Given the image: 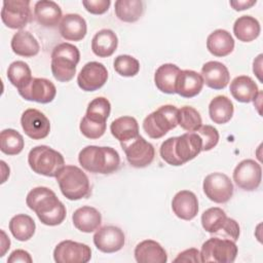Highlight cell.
Listing matches in <instances>:
<instances>
[{
	"mask_svg": "<svg viewBox=\"0 0 263 263\" xmlns=\"http://www.w3.org/2000/svg\"><path fill=\"white\" fill-rule=\"evenodd\" d=\"M233 112V103L226 96H217L210 102L209 115L215 123H227L232 118Z\"/></svg>",
	"mask_w": 263,
	"mask_h": 263,
	"instance_id": "1f68e13d",
	"label": "cell"
},
{
	"mask_svg": "<svg viewBox=\"0 0 263 263\" xmlns=\"http://www.w3.org/2000/svg\"><path fill=\"white\" fill-rule=\"evenodd\" d=\"M7 262L8 263H16V262L32 263L33 259L27 251H25V250H15L9 255V257L7 259Z\"/></svg>",
	"mask_w": 263,
	"mask_h": 263,
	"instance_id": "bcb514c9",
	"label": "cell"
},
{
	"mask_svg": "<svg viewBox=\"0 0 263 263\" xmlns=\"http://www.w3.org/2000/svg\"><path fill=\"white\" fill-rule=\"evenodd\" d=\"M114 7L116 16L125 23L137 22L144 12V3L141 0H117Z\"/></svg>",
	"mask_w": 263,
	"mask_h": 263,
	"instance_id": "e575fe53",
	"label": "cell"
},
{
	"mask_svg": "<svg viewBox=\"0 0 263 263\" xmlns=\"http://www.w3.org/2000/svg\"><path fill=\"white\" fill-rule=\"evenodd\" d=\"M195 133L199 136L201 140L202 151H210L217 146L220 136L216 127L205 124V125H201Z\"/></svg>",
	"mask_w": 263,
	"mask_h": 263,
	"instance_id": "60d3db41",
	"label": "cell"
},
{
	"mask_svg": "<svg viewBox=\"0 0 263 263\" xmlns=\"http://www.w3.org/2000/svg\"><path fill=\"white\" fill-rule=\"evenodd\" d=\"M23 136L13 128L3 129L0 134V150L6 155H16L24 149Z\"/></svg>",
	"mask_w": 263,
	"mask_h": 263,
	"instance_id": "d590c367",
	"label": "cell"
},
{
	"mask_svg": "<svg viewBox=\"0 0 263 263\" xmlns=\"http://www.w3.org/2000/svg\"><path fill=\"white\" fill-rule=\"evenodd\" d=\"M60 190L69 200L86 198L90 194V184L86 174L76 165H65L55 177Z\"/></svg>",
	"mask_w": 263,
	"mask_h": 263,
	"instance_id": "3957f363",
	"label": "cell"
},
{
	"mask_svg": "<svg viewBox=\"0 0 263 263\" xmlns=\"http://www.w3.org/2000/svg\"><path fill=\"white\" fill-rule=\"evenodd\" d=\"M17 91L25 100L40 104L52 102L57 95L54 84L46 78H32L26 86L17 89Z\"/></svg>",
	"mask_w": 263,
	"mask_h": 263,
	"instance_id": "9a60e30c",
	"label": "cell"
},
{
	"mask_svg": "<svg viewBox=\"0 0 263 263\" xmlns=\"http://www.w3.org/2000/svg\"><path fill=\"white\" fill-rule=\"evenodd\" d=\"M178 124L185 130L196 132L202 125V119L199 112L190 106L181 107L178 110Z\"/></svg>",
	"mask_w": 263,
	"mask_h": 263,
	"instance_id": "f35d334b",
	"label": "cell"
},
{
	"mask_svg": "<svg viewBox=\"0 0 263 263\" xmlns=\"http://www.w3.org/2000/svg\"><path fill=\"white\" fill-rule=\"evenodd\" d=\"M172 210L178 218L192 220L198 213V199L192 191L181 190L173 197Z\"/></svg>",
	"mask_w": 263,
	"mask_h": 263,
	"instance_id": "d6986e66",
	"label": "cell"
},
{
	"mask_svg": "<svg viewBox=\"0 0 263 263\" xmlns=\"http://www.w3.org/2000/svg\"><path fill=\"white\" fill-rule=\"evenodd\" d=\"M7 78L9 82L17 89L26 86L32 77V72L27 63L23 61L12 62L7 69Z\"/></svg>",
	"mask_w": 263,
	"mask_h": 263,
	"instance_id": "8d00e7d4",
	"label": "cell"
},
{
	"mask_svg": "<svg viewBox=\"0 0 263 263\" xmlns=\"http://www.w3.org/2000/svg\"><path fill=\"white\" fill-rule=\"evenodd\" d=\"M203 84V79L199 73L193 70H181L176 81V93L190 99L201 91Z\"/></svg>",
	"mask_w": 263,
	"mask_h": 263,
	"instance_id": "7402d4cb",
	"label": "cell"
},
{
	"mask_svg": "<svg viewBox=\"0 0 263 263\" xmlns=\"http://www.w3.org/2000/svg\"><path fill=\"white\" fill-rule=\"evenodd\" d=\"M237 246L235 241L214 236L202 243L200 257L201 262L231 263L237 256Z\"/></svg>",
	"mask_w": 263,
	"mask_h": 263,
	"instance_id": "ba28073f",
	"label": "cell"
},
{
	"mask_svg": "<svg viewBox=\"0 0 263 263\" xmlns=\"http://www.w3.org/2000/svg\"><path fill=\"white\" fill-rule=\"evenodd\" d=\"M106 127H107L106 123L91 121L85 116L81 119L80 125H79L81 134L87 139H92V140L101 138L105 134Z\"/></svg>",
	"mask_w": 263,
	"mask_h": 263,
	"instance_id": "b9f144b4",
	"label": "cell"
},
{
	"mask_svg": "<svg viewBox=\"0 0 263 263\" xmlns=\"http://www.w3.org/2000/svg\"><path fill=\"white\" fill-rule=\"evenodd\" d=\"M34 16L41 26L46 28H54L63 18L61 7L51 0L37 1L34 6Z\"/></svg>",
	"mask_w": 263,
	"mask_h": 263,
	"instance_id": "cb8c5ba5",
	"label": "cell"
},
{
	"mask_svg": "<svg viewBox=\"0 0 263 263\" xmlns=\"http://www.w3.org/2000/svg\"><path fill=\"white\" fill-rule=\"evenodd\" d=\"M90 258L91 250L87 245L70 239L61 241L53 250L57 263H86Z\"/></svg>",
	"mask_w": 263,
	"mask_h": 263,
	"instance_id": "7c38bea8",
	"label": "cell"
},
{
	"mask_svg": "<svg viewBox=\"0 0 263 263\" xmlns=\"http://www.w3.org/2000/svg\"><path fill=\"white\" fill-rule=\"evenodd\" d=\"M178 108L173 105L160 106L143 121V129L151 139H159L178 125Z\"/></svg>",
	"mask_w": 263,
	"mask_h": 263,
	"instance_id": "52a82bcc",
	"label": "cell"
},
{
	"mask_svg": "<svg viewBox=\"0 0 263 263\" xmlns=\"http://www.w3.org/2000/svg\"><path fill=\"white\" fill-rule=\"evenodd\" d=\"M181 69L175 64H163L157 68L154 74L156 87L164 93H176V81Z\"/></svg>",
	"mask_w": 263,
	"mask_h": 263,
	"instance_id": "f1b7e54d",
	"label": "cell"
},
{
	"mask_svg": "<svg viewBox=\"0 0 263 263\" xmlns=\"http://www.w3.org/2000/svg\"><path fill=\"white\" fill-rule=\"evenodd\" d=\"M93 243L103 253H115L123 248L125 236L123 231L116 226H104L97 229L93 235Z\"/></svg>",
	"mask_w": 263,
	"mask_h": 263,
	"instance_id": "e0dca14e",
	"label": "cell"
},
{
	"mask_svg": "<svg viewBox=\"0 0 263 263\" xmlns=\"http://www.w3.org/2000/svg\"><path fill=\"white\" fill-rule=\"evenodd\" d=\"M261 27L257 18L251 15L239 16L233 25V33L235 37L242 42H251L260 35Z\"/></svg>",
	"mask_w": 263,
	"mask_h": 263,
	"instance_id": "d6a6232c",
	"label": "cell"
},
{
	"mask_svg": "<svg viewBox=\"0 0 263 263\" xmlns=\"http://www.w3.org/2000/svg\"><path fill=\"white\" fill-rule=\"evenodd\" d=\"M1 20L9 29H23L32 20L29 0H5L1 9Z\"/></svg>",
	"mask_w": 263,
	"mask_h": 263,
	"instance_id": "30bf717a",
	"label": "cell"
},
{
	"mask_svg": "<svg viewBox=\"0 0 263 263\" xmlns=\"http://www.w3.org/2000/svg\"><path fill=\"white\" fill-rule=\"evenodd\" d=\"M206 48L215 57H226L234 49V39L228 31L217 29L208 36Z\"/></svg>",
	"mask_w": 263,
	"mask_h": 263,
	"instance_id": "484cf974",
	"label": "cell"
},
{
	"mask_svg": "<svg viewBox=\"0 0 263 263\" xmlns=\"http://www.w3.org/2000/svg\"><path fill=\"white\" fill-rule=\"evenodd\" d=\"M111 112V104L104 97H98L89 102L85 117L91 121L106 123Z\"/></svg>",
	"mask_w": 263,
	"mask_h": 263,
	"instance_id": "74e56055",
	"label": "cell"
},
{
	"mask_svg": "<svg viewBox=\"0 0 263 263\" xmlns=\"http://www.w3.org/2000/svg\"><path fill=\"white\" fill-rule=\"evenodd\" d=\"M110 0H83L82 5L91 14H103L110 7Z\"/></svg>",
	"mask_w": 263,
	"mask_h": 263,
	"instance_id": "ee69618b",
	"label": "cell"
},
{
	"mask_svg": "<svg viewBox=\"0 0 263 263\" xmlns=\"http://www.w3.org/2000/svg\"><path fill=\"white\" fill-rule=\"evenodd\" d=\"M110 132L121 143L139 136V124L133 116H121L111 122Z\"/></svg>",
	"mask_w": 263,
	"mask_h": 263,
	"instance_id": "4dcf8cb0",
	"label": "cell"
},
{
	"mask_svg": "<svg viewBox=\"0 0 263 263\" xmlns=\"http://www.w3.org/2000/svg\"><path fill=\"white\" fill-rule=\"evenodd\" d=\"M61 36L69 41L82 40L87 32L85 20L77 13H68L63 16L59 26Z\"/></svg>",
	"mask_w": 263,
	"mask_h": 263,
	"instance_id": "603a6c76",
	"label": "cell"
},
{
	"mask_svg": "<svg viewBox=\"0 0 263 263\" xmlns=\"http://www.w3.org/2000/svg\"><path fill=\"white\" fill-rule=\"evenodd\" d=\"M201 225L203 229L214 234V236L227 238L236 241L239 237V225L231 218L226 216V213L221 208H210L201 215Z\"/></svg>",
	"mask_w": 263,
	"mask_h": 263,
	"instance_id": "8992f818",
	"label": "cell"
},
{
	"mask_svg": "<svg viewBox=\"0 0 263 263\" xmlns=\"http://www.w3.org/2000/svg\"><path fill=\"white\" fill-rule=\"evenodd\" d=\"M202 189L205 196L216 203H225L233 195V184L223 173L208 175L203 180Z\"/></svg>",
	"mask_w": 263,
	"mask_h": 263,
	"instance_id": "8fae6325",
	"label": "cell"
},
{
	"mask_svg": "<svg viewBox=\"0 0 263 263\" xmlns=\"http://www.w3.org/2000/svg\"><path fill=\"white\" fill-rule=\"evenodd\" d=\"M26 203L36 213L42 224L57 226L64 222L67 211L55 193L47 187H35L26 197Z\"/></svg>",
	"mask_w": 263,
	"mask_h": 263,
	"instance_id": "6da1fadb",
	"label": "cell"
},
{
	"mask_svg": "<svg viewBox=\"0 0 263 263\" xmlns=\"http://www.w3.org/2000/svg\"><path fill=\"white\" fill-rule=\"evenodd\" d=\"M262 180V167L253 159L241 160L233 171V181L242 190H256Z\"/></svg>",
	"mask_w": 263,
	"mask_h": 263,
	"instance_id": "4fadbf2b",
	"label": "cell"
},
{
	"mask_svg": "<svg viewBox=\"0 0 263 263\" xmlns=\"http://www.w3.org/2000/svg\"><path fill=\"white\" fill-rule=\"evenodd\" d=\"M175 140H176V137H172V138H168L167 140H165L161 144L159 152H160L161 158L166 163H168L171 165H174V166H179V165H182L183 163L181 162V160L176 155Z\"/></svg>",
	"mask_w": 263,
	"mask_h": 263,
	"instance_id": "7bdbcfd3",
	"label": "cell"
},
{
	"mask_svg": "<svg viewBox=\"0 0 263 263\" xmlns=\"http://www.w3.org/2000/svg\"><path fill=\"white\" fill-rule=\"evenodd\" d=\"M200 75L206 86L217 90L225 88L230 81L227 67L217 61H210L203 64Z\"/></svg>",
	"mask_w": 263,
	"mask_h": 263,
	"instance_id": "ac0fdd59",
	"label": "cell"
},
{
	"mask_svg": "<svg viewBox=\"0 0 263 263\" xmlns=\"http://www.w3.org/2000/svg\"><path fill=\"white\" fill-rule=\"evenodd\" d=\"M35 229L36 224L34 220L26 214L15 215L9 221L10 232L20 241L29 240L34 235Z\"/></svg>",
	"mask_w": 263,
	"mask_h": 263,
	"instance_id": "836d02e7",
	"label": "cell"
},
{
	"mask_svg": "<svg viewBox=\"0 0 263 263\" xmlns=\"http://www.w3.org/2000/svg\"><path fill=\"white\" fill-rule=\"evenodd\" d=\"M80 60L79 49L68 42L60 43L51 52V72L60 82L72 80L76 74V66Z\"/></svg>",
	"mask_w": 263,
	"mask_h": 263,
	"instance_id": "277c9868",
	"label": "cell"
},
{
	"mask_svg": "<svg viewBox=\"0 0 263 263\" xmlns=\"http://www.w3.org/2000/svg\"><path fill=\"white\" fill-rule=\"evenodd\" d=\"M229 90L232 97L240 103L253 102L260 92L256 82L247 75L235 77L230 83Z\"/></svg>",
	"mask_w": 263,
	"mask_h": 263,
	"instance_id": "4316f807",
	"label": "cell"
},
{
	"mask_svg": "<svg viewBox=\"0 0 263 263\" xmlns=\"http://www.w3.org/2000/svg\"><path fill=\"white\" fill-rule=\"evenodd\" d=\"M78 161L81 166L92 174H112L119 168L120 157L112 147L89 145L79 152Z\"/></svg>",
	"mask_w": 263,
	"mask_h": 263,
	"instance_id": "7a4b0ae2",
	"label": "cell"
},
{
	"mask_svg": "<svg viewBox=\"0 0 263 263\" xmlns=\"http://www.w3.org/2000/svg\"><path fill=\"white\" fill-rule=\"evenodd\" d=\"M12 51L21 57L31 58L38 54L40 45L37 39L28 31L20 30L16 32L10 42Z\"/></svg>",
	"mask_w": 263,
	"mask_h": 263,
	"instance_id": "f546056e",
	"label": "cell"
},
{
	"mask_svg": "<svg viewBox=\"0 0 263 263\" xmlns=\"http://www.w3.org/2000/svg\"><path fill=\"white\" fill-rule=\"evenodd\" d=\"M174 262H201V257H200V252L197 249L191 248L188 250H185L181 253L178 254V256L174 259Z\"/></svg>",
	"mask_w": 263,
	"mask_h": 263,
	"instance_id": "f6af8a7d",
	"label": "cell"
},
{
	"mask_svg": "<svg viewBox=\"0 0 263 263\" xmlns=\"http://www.w3.org/2000/svg\"><path fill=\"white\" fill-rule=\"evenodd\" d=\"M262 54H259L256 60H254V64H253V71L254 73L256 74V76L258 77V79L260 81H262V78H261V72H262Z\"/></svg>",
	"mask_w": 263,
	"mask_h": 263,
	"instance_id": "c3c4849f",
	"label": "cell"
},
{
	"mask_svg": "<svg viewBox=\"0 0 263 263\" xmlns=\"http://www.w3.org/2000/svg\"><path fill=\"white\" fill-rule=\"evenodd\" d=\"M115 71L123 77L136 76L140 71V63L129 54H120L115 58L113 63Z\"/></svg>",
	"mask_w": 263,
	"mask_h": 263,
	"instance_id": "ab89813d",
	"label": "cell"
},
{
	"mask_svg": "<svg viewBox=\"0 0 263 263\" xmlns=\"http://www.w3.org/2000/svg\"><path fill=\"white\" fill-rule=\"evenodd\" d=\"M120 145L128 163L134 167H146L151 164L154 159L155 149L153 145L140 135L132 140L121 142Z\"/></svg>",
	"mask_w": 263,
	"mask_h": 263,
	"instance_id": "9c48e42d",
	"label": "cell"
},
{
	"mask_svg": "<svg viewBox=\"0 0 263 263\" xmlns=\"http://www.w3.org/2000/svg\"><path fill=\"white\" fill-rule=\"evenodd\" d=\"M108 79L106 67L99 62H88L77 76L78 86L84 91H95L101 88Z\"/></svg>",
	"mask_w": 263,
	"mask_h": 263,
	"instance_id": "5bb4252c",
	"label": "cell"
},
{
	"mask_svg": "<svg viewBox=\"0 0 263 263\" xmlns=\"http://www.w3.org/2000/svg\"><path fill=\"white\" fill-rule=\"evenodd\" d=\"M21 124L25 134L33 140H41L50 132L49 119L37 109H27L21 117Z\"/></svg>",
	"mask_w": 263,
	"mask_h": 263,
	"instance_id": "2e32d148",
	"label": "cell"
},
{
	"mask_svg": "<svg viewBox=\"0 0 263 263\" xmlns=\"http://www.w3.org/2000/svg\"><path fill=\"white\" fill-rule=\"evenodd\" d=\"M256 3H257L256 0H234V1H230V2H229L230 6H231L234 10H236V11L249 9V8H251L253 5H255Z\"/></svg>",
	"mask_w": 263,
	"mask_h": 263,
	"instance_id": "7dc6e473",
	"label": "cell"
},
{
	"mask_svg": "<svg viewBox=\"0 0 263 263\" xmlns=\"http://www.w3.org/2000/svg\"><path fill=\"white\" fill-rule=\"evenodd\" d=\"M0 163H1V170H2V180H1V183H4L6 181V179L9 177V167L5 171V168L7 166L6 163L3 160H1Z\"/></svg>",
	"mask_w": 263,
	"mask_h": 263,
	"instance_id": "f907efd6",
	"label": "cell"
},
{
	"mask_svg": "<svg viewBox=\"0 0 263 263\" xmlns=\"http://www.w3.org/2000/svg\"><path fill=\"white\" fill-rule=\"evenodd\" d=\"M72 221L74 226L81 232L90 233L99 229L102 223L101 213L88 205L77 209L72 215Z\"/></svg>",
	"mask_w": 263,
	"mask_h": 263,
	"instance_id": "d4e9b609",
	"label": "cell"
},
{
	"mask_svg": "<svg viewBox=\"0 0 263 263\" xmlns=\"http://www.w3.org/2000/svg\"><path fill=\"white\" fill-rule=\"evenodd\" d=\"M202 143L199 136L195 133H186L175 140V151L178 158L184 164L195 158L202 150Z\"/></svg>",
	"mask_w": 263,
	"mask_h": 263,
	"instance_id": "ffe728a7",
	"label": "cell"
},
{
	"mask_svg": "<svg viewBox=\"0 0 263 263\" xmlns=\"http://www.w3.org/2000/svg\"><path fill=\"white\" fill-rule=\"evenodd\" d=\"M1 253H0V257H3L6 253V251L10 248V240L9 237L6 236L5 232L3 230H1Z\"/></svg>",
	"mask_w": 263,
	"mask_h": 263,
	"instance_id": "681fc988",
	"label": "cell"
},
{
	"mask_svg": "<svg viewBox=\"0 0 263 263\" xmlns=\"http://www.w3.org/2000/svg\"><path fill=\"white\" fill-rule=\"evenodd\" d=\"M118 45L116 34L110 29H102L91 39V50L99 58L112 55Z\"/></svg>",
	"mask_w": 263,
	"mask_h": 263,
	"instance_id": "83f0119b",
	"label": "cell"
},
{
	"mask_svg": "<svg viewBox=\"0 0 263 263\" xmlns=\"http://www.w3.org/2000/svg\"><path fill=\"white\" fill-rule=\"evenodd\" d=\"M28 163L31 170L45 177H57L65 166L64 156L57 150L40 145L32 148L28 154Z\"/></svg>",
	"mask_w": 263,
	"mask_h": 263,
	"instance_id": "5b68a950",
	"label": "cell"
},
{
	"mask_svg": "<svg viewBox=\"0 0 263 263\" xmlns=\"http://www.w3.org/2000/svg\"><path fill=\"white\" fill-rule=\"evenodd\" d=\"M135 259L138 263H165L167 255L161 245L152 239L139 242L135 248Z\"/></svg>",
	"mask_w": 263,
	"mask_h": 263,
	"instance_id": "44dd1931",
	"label": "cell"
}]
</instances>
